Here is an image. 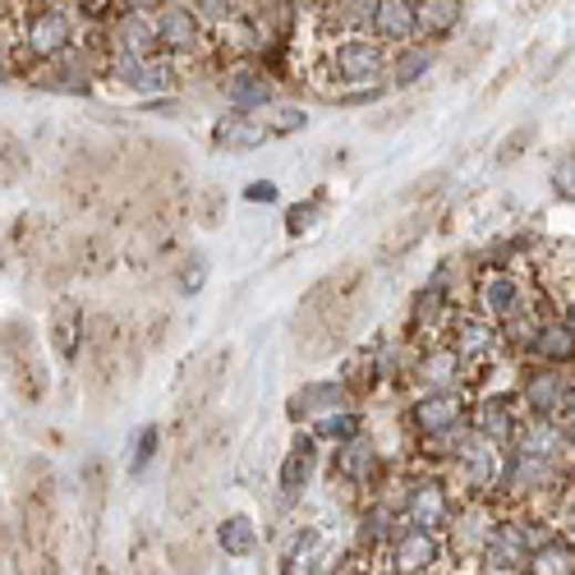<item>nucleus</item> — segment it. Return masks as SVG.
<instances>
[{"label":"nucleus","mask_w":575,"mask_h":575,"mask_svg":"<svg viewBox=\"0 0 575 575\" xmlns=\"http://www.w3.org/2000/svg\"><path fill=\"white\" fill-rule=\"evenodd\" d=\"M331 65H337V74L346 83L369 88L382 74V47L369 42V38H350V42H341L337 51H331Z\"/></svg>","instance_id":"f257e3e1"},{"label":"nucleus","mask_w":575,"mask_h":575,"mask_svg":"<svg viewBox=\"0 0 575 575\" xmlns=\"http://www.w3.org/2000/svg\"><path fill=\"white\" fill-rule=\"evenodd\" d=\"M111 79L134 88V93H171L175 88V70L166 60H138V55H120Z\"/></svg>","instance_id":"f03ea898"},{"label":"nucleus","mask_w":575,"mask_h":575,"mask_svg":"<svg viewBox=\"0 0 575 575\" xmlns=\"http://www.w3.org/2000/svg\"><path fill=\"white\" fill-rule=\"evenodd\" d=\"M271 138V130H267V120H258V115H226L217 130H212V143L217 147H230V153H254V147H263Z\"/></svg>","instance_id":"7ed1b4c3"},{"label":"nucleus","mask_w":575,"mask_h":575,"mask_svg":"<svg viewBox=\"0 0 575 575\" xmlns=\"http://www.w3.org/2000/svg\"><path fill=\"white\" fill-rule=\"evenodd\" d=\"M226 97H230V106L239 111V115H254L258 106H267L271 102V83H267V74L263 70H230L226 74Z\"/></svg>","instance_id":"20e7f679"},{"label":"nucleus","mask_w":575,"mask_h":575,"mask_svg":"<svg viewBox=\"0 0 575 575\" xmlns=\"http://www.w3.org/2000/svg\"><path fill=\"white\" fill-rule=\"evenodd\" d=\"M70 42V19L60 10H38L33 19H28V51L38 55H60Z\"/></svg>","instance_id":"39448f33"},{"label":"nucleus","mask_w":575,"mask_h":575,"mask_svg":"<svg viewBox=\"0 0 575 575\" xmlns=\"http://www.w3.org/2000/svg\"><path fill=\"white\" fill-rule=\"evenodd\" d=\"M446 493H442V483H419V489L410 493V530H423V534H433L446 525Z\"/></svg>","instance_id":"423d86ee"},{"label":"nucleus","mask_w":575,"mask_h":575,"mask_svg":"<svg viewBox=\"0 0 575 575\" xmlns=\"http://www.w3.org/2000/svg\"><path fill=\"white\" fill-rule=\"evenodd\" d=\"M157 42H162V51H175V55L194 51V47H198V23H194V10H179V6L162 10V14H157Z\"/></svg>","instance_id":"0eeeda50"},{"label":"nucleus","mask_w":575,"mask_h":575,"mask_svg":"<svg viewBox=\"0 0 575 575\" xmlns=\"http://www.w3.org/2000/svg\"><path fill=\"white\" fill-rule=\"evenodd\" d=\"M410 419H414V429H423V433H446V429H456V423H461V401L451 397V391H438V397H423L410 410Z\"/></svg>","instance_id":"6e6552de"},{"label":"nucleus","mask_w":575,"mask_h":575,"mask_svg":"<svg viewBox=\"0 0 575 575\" xmlns=\"http://www.w3.org/2000/svg\"><path fill=\"white\" fill-rule=\"evenodd\" d=\"M438 562V538L433 534H423V530H405L397 538V553H391V566L414 575V571H429Z\"/></svg>","instance_id":"1a4fd4ad"},{"label":"nucleus","mask_w":575,"mask_h":575,"mask_svg":"<svg viewBox=\"0 0 575 575\" xmlns=\"http://www.w3.org/2000/svg\"><path fill=\"white\" fill-rule=\"evenodd\" d=\"M79 337H83V309L74 305V299H60L55 318H51V346L60 350V359H65V364L79 355Z\"/></svg>","instance_id":"9d476101"},{"label":"nucleus","mask_w":575,"mask_h":575,"mask_svg":"<svg viewBox=\"0 0 575 575\" xmlns=\"http://www.w3.org/2000/svg\"><path fill=\"white\" fill-rule=\"evenodd\" d=\"M373 28H378V38L401 42V38H410L419 28V10L405 6V0H378V6H373Z\"/></svg>","instance_id":"9b49d317"},{"label":"nucleus","mask_w":575,"mask_h":575,"mask_svg":"<svg viewBox=\"0 0 575 575\" xmlns=\"http://www.w3.org/2000/svg\"><path fill=\"white\" fill-rule=\"evenodd\" d=\"M314 465H318V446L309 442V438H295V446H290V456L281 461V493L286 497H295L305 483L314 479Z\"/></svg>","instance_id":"f8f14e48"},{"label":"nucleus","mask_w":575,"mask_h":575,"mask_svg":"<svg viewBox=\"0 0 575 575\" xmlns=\"http://www.w3.org/2000/svg\"><path fill=\"white\" fill-rule=\"evenodd\" d=\"M521 456L538 461V465H548V461L562 456V429L553 419H538V423H530V429L521 433Z\"/></svg>","instance_id":"ddd939ff"},{"label":"nucleus","mask_w":575,"mask_h":575,"mask_svg":"<svg viewBox=\"0 0 575 575\" xmlns=\"http://www.w3.org/2000/svg\"><path fill=\"white\" fill-rule=\"evenodd\" d=\"M571 401V387L562 382V378H553V373H543V378H530V387H525V405L538 414V419H553V414H562V405Z\"/></svg>","instance_id":"4468645a"},{"label":"nucleus","mask_w":575,"mask_h":575,"mask_svg":"<svg viewBox=\"0 0 575 575\" xmlns=\"http://www.w3.org/2000/svg\"><path fill=\"white\" fill-rule=\"evenodd\" d=\"M461 465H465V474H470L474 489H489V483L497 479V446L483 438V433L470 438V442L461 446Z\"/></svg>","instance_id":"2eb2a0df"},{"label":"nucleus","mask_w":575,"mask_h":575,"mask_svg":"<svg viewBox=\"0 0 575 575\" xmlns=\"http://www.w3.org/2000/svg\"><path fill=\"white\" fill-rule=\"evenodd\" d=\"M217 543H222V548H226L230 557H249V553L258 548V530H254V521L245 516V511H235V516L222 521Z\"/></svg>","instance_id":"dca6fc26"},{"label":"nucleus","mask_w":575,"mask_h":575,"mask_svg":"<svg viewBox=\"0 0 575 575\" xmlns=\"http://www.w3.org/2000/svg\"><path fill=\"white\" fill-rule=\"evenodd\" d=\"M489 566H502V571H511V566H525V534L516 530V525H502L493 538H489Z\"/></svg>","instance_id":"f3484780"},{"label":"nucleus","mask_w":575,"mask_h":575,"mask_svg":"<svg viewBox=\"0 0 575 575\" xmlns=\"http://www.w3.org/2000/svg\"><path fill=\"white\" fill-rule=\"evenodd\" d=\"M534 350L543 359H553V364H566V359H575V327L566 322H548V327H538V337H534Z\"/></svg>","instance_id":"a211bd4d"},{"label":"nucleus","mask_w":575,"mask_h":575,"mask_svg":"<svg viewBox=\"0 0 575 575\" xmlns=\"http://www.w3.org/2000/svg\"><path fill=\"white\" fill-rule=\"evenodd\" d=\"M530 575H575V548L571 543H543L530 553Z\"/></svg>","instance_id":"6ab92c4d"},{"label":"nucleus","mask_w":575,"mask_h":575,"mask_svg":"<svg viewBox=\"0 0 575 575\" xmlns=\"http://www.w3.org/2000/svg\"><path fill=\"white\" fill-rule=\"evenodd\" d=\"M456 369H461V359H456V350L451 346H438V350H429L419 359V382H433V387H446L451 378H456Z\"/></svg>","instance_id":"aec40b11"},{"label":"nucleus","mask_w":575,"mask_h":575,"mask_svg":"<svg viewBox=\"0 0 575 575\" xmlns=\"http://www.w3.org/2000/svg\"><path fill=\"white\" fill-rule=\"evenodd\" d=\"M438 60V51L433 47H410V51H401V60H397V70H391V79H397V88H410L423 70H429Z\"/></svg>","instance_id":"412c9836"},{"label":"nucleus","mask_w":575,"mask_h":575,"mask_svg":"<svg viewBox=\"0 0 575 575\" xmlns=\"http://www.w3.org/2000/svg\"><path fill=\"white\" fill-rule=\"evenodd\" d=\"M516 281H506V277H493L489 286H483V309L489 314H516Z\"/></svg>","instance_id":"4be33fe9"},{"label":"nucleus","mask_w":575,"mask_h":575,"mask_svg":"<svg viewBox=\"0 0 575 575\" xmlns=\"http://www.w3.org/2000/svg\"><path fill=\"white\" fill-rule=\"evenodd\" d=\"M318 438L355 442V438H359V414H350V410H331V414H322V423H318Z\"/></svg>","instance_id":"5701e85b"},{"label":"nucleus","mask_w":575,"mask_h":575,"mask_svg":"<svg viewBox=\"0 0 575 575\" xmlns=\"http://www.w3.org/2000/svg\"><path fill=\"white\" fill-rule=\"evenodd\" d=\"M337 465H341V474H350V479H359V474H369V465H373V446L369 442H346L341 446V456H337Z\"/></svg>","instance_id":"b1692460"},{"label":"nucleus","mask_w":575,"mask_h":575,"mask_svg":"<svg viewBox=\"0 0 575 575\" xmlns=\"http://www.w3.org/2000/svg\"><path fill=\"white\" fill-rule=\"evenodd\" d=\"M461 6H446V0H433V6H419V28H429V33H446L451 23H456Z\"/></svg>","instance_id":"393cba45"},{"label":"nucleus","mask_w":575,"mask_h":575,"mask_svg":"<svg viewBox=\"0 0 575 575\" xmlns=\"http://www.w3.org/2000/svg\"><path fill=\"white\" fill-rule=\"evenodd\" d=\"M497 346V331L489 327V322H461V350H470V355H483V350H493Z\"/></svg>","instance_id":"a878e982"},{"label":"nucleus","mask_w":575,"mask_h":575,"mask_svg":"<svg viewBox=\"0 0 575 575\" xmlns=\"http://www.w3.org/2000/svg\"><path fill=\"white\" fill-rule=\"evenodd\" d=\"M157 442H162V433H157V429H143V433H138V442H134V461H130V470H134V474H143L147 465H153V456H157Z\"/></svg>","instance_id":"bb28decb"},{"label":"nucleus","mask_w":575,"mask_h":575,"mask_svg":"<svg viewBox=\"0 0 575 575\" xmlns=\"http://www.w3.org/2000/svg\"><path fill=\"white\" fill-rule=\"evenodd\" d=\"M538 138V125H521V130H511L506 134V143L497 147V162H511V157H516V153H525V147Z\"/></svg>","instance_id":"cd10ccee"},{"label":"nucleus","mask_w":575,"mask_h":575,"mask_svg":"<svg viewBox=\"0 0 575 575\" xmlns=\"http://www.w3.org/2000/svg\"><path fill=\"white\" fill-rule=\"evenodd\" d=\"M267 130H271V134H295V130H305V111H299V106L271 111V115H267Z\"/></svg>","instance_id":"c85d7f7f"},{"label":"nucleus","mask_w":575,"mask_h":575,"mask_svg":"<svg viewBox=\"0 0 575 575\" xmlns=\"http://www.w3.org/2000/svg\"><path fill=\"white\" fill-rule=\"evenodd\" d=\"M506 438L511 433V423H506V410H502V401H493V405H483V438Z\"/></svg>","instance_id":"c756f323"},{"label":"nucleus","mask_w":575,"mask_h":575,"mask_svg":"<svg viewBox=\"0 0 575 575\" xmlns=\"http://www.w3.org/2000/svg\"><path fill=\"white\" fill-rule=\"evenodd\" d=\"M245 198L249 203H277V185H271V179H258V185L245 189Z\"/></svg>","instance_id":"7c9ffc66"},{"label":"nucleus","mask_w":575,"mask_h":575,"mask_svg":"<svg viewBox=\"0 0 575 575\" xmlns=\"http://www.w3.org/2000/svg\"><path fill=\"white\" fill-rule=\"evenodd\" d=\"M314 217H318V203H314V207H295V212H290V235H299Z\"/></svg>","instance_id":"2f4dec72"},{"label":"nucleus","mask_w":575,"mask_h":575,"mask_svg":"<svg viewBox=\"0 0 575 575\" xmlns=\"http://www.w3.org/2000/svg\"><path fill=\"white\" fill-rule=\"evenodd\" d=\"M281 575H309V566L299 562V548H295V553H290V557L281 562Z\"/></svg>","instance_id":"473e14b6"},{"label":"nucleus","mask_w":575,"mask_h":575,"mask_svg":"<svg viewBox=\"0 0 575 575\" xmlns=\"http://www.w3.org/2000/svg\"><path fill=\"white\" fill-rule=\"evenodd\" d=\"M203 286V258L189 263V277H185V290H198Z\"/></svg>","instance_id":"72a5a7b5"},{"label":"nucleus","mask_w":575,"mask_h":575,"mask_svg":"<svg viewBox=\"0 0 575 575\" xmlns=\"http://www.w3.org/2000/svg\"><path fill=\"white\" fill-rule=\"evenodd\" d=\"M198 10H203L207 19H230V14H235L230 6H198Z\"/></svg>","instance_id":"f704fd0d"},{"label":"nucleus","mask_w":575,"mask_h":575,"mask_svg":"<svg viewBox=\"0 0 575 575\" xmlns=\"http://www.w3.org/2000/svg\"><path fill=\"white\" fill-rule=\"evenodd\" d=\"M571 327H575V305H571Z\"/></svg>","instance_id":"c9c22d12"}]
</instances>
